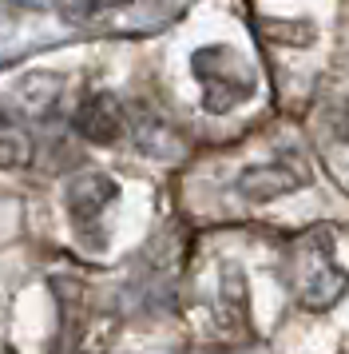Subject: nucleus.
<instances>
[{
    "mask_svg": "<svg viewBox=\"0 0 349 354\" xmlns=\"http://www.w3.org/2000/svg\"><path fill=\"white\" fill-rule=\"evenodd\" d=\"M333 131H337V140H346L349 144V100L333 112Z\"/></svg>",
    "mask_w": 349,
    "mask_h": 354,
    "instance_id": "0eeeda50",
    "label": "nucleus"
},
{
    "mask_svg": "<svg viewBox=\"0 0 349 354\" xmlns=\"http://www.w3.org/2000/svg\"><path fill=\"white\" fill-rule=\"evenodd\" d=\"M119 195L115 187V179L108 176H95V171H83L68 183V211H72V219L79 227H95L99 223V215L111 207V199Z\"/></svg>",
    "mask_w": 349,
    "mask_h": 354,
    "instance_id": "7ed1b4c3",
    "label": "nucleus"
},
{
    "mask_svg": "<svg viewBox=\"0 0 349 354\" xmlns=\"http://www.w3.org/2000/svg\"><path fill=\"white\" fill-rule=\"evenodd\" d=\"M12 4H20V8H48L52 0H12Z\"/></svg>",
    "mask_w": 349,
    "mask_h": 354,
    "instance_id": "6e6552de",
    "label": "nucleus"
},
{
    "mask_svg": "<svg viewBox=\"0 0 349 354\" xmlns=\"http://www.w3.org/2000/svg\"><path fill=\"white\" fill-rule=\"evenodd\" d=\"M76 131L92 144H111L119 131H123V108L111 92H99V96L83 100V108L76 112Z\"/></svg>",
    "mask_w": 349,
    "mask_h": 354,
    "instance_id": "20e7f679",
    "label": "nucleus"
},
{
    "mask_svg": "<svg viewBox=\"0 0 349 354\" xmlns=\"http://www.w3.org/2000/svg\"><path fill=\"white\" fill-rule=\"evenodd\" d=\"M301 183H310L306 163H301L298 156H282V160H274V163L246 167V171L238 176V192L250 195V199H274V195L294 192Z\"/></svg>",
    "mask_w": 349,
    "mask_h": 354,
    "instance_id": "f03ea898",
    "label": "nucleus"
},
{
    "mask_svg": "<svg viewBox=\"0 0 349 354\" xmlns=\"http://www.w3.org/2000/svg\"><path fill=\"white\" fill-rule=\"evenodd\" d=\"M32 160V136L28 128L12 120V115H0V167L4 171H16Z\"/></svg>",
    "mask_w": 349,
    "mask_h": 354,
    "instance_id": "39448f33",
    "label": "nucleus"
},
{
    "mask_svg": "<svg viewBox=\"0 0 349 354\" xmlns=\"http://www.w3.org/2000/svg\"><path fill=\"white\" fill-rule=\"evenodd\" d=\"M127 4L131 0H56V8H60V17L68 24H95V20L127 8Z\"/></svg>",
    "mask_w": 349,
    "mask_h": 354,
    "instance_id": "423d86ee",
    "label": "nucleus"
},
{
    "mask_svg": "<svg viewBox=\"0 0 349 354\" xmlns=\"http://www.w3.org/2000/svg\"><path fill=\"white\" fill-rule=\"evenodd\" d=\"M290 287L306 310H330L349 287L346 267L333 255V235L326 227H314L294 239L290 247Z\"/></svg>",
    "mask_w": 349,
    "mask_h": 354,
    "instance_id": "f257e3e1",
    "label": "nucleus"
}]
</instances>
